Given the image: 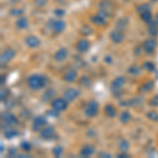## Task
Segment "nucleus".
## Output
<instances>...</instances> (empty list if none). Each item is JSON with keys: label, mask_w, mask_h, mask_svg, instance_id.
<instances>
[{"label": "nucleus", "mask_w": 158, "mask_h": 158, "mask_svg": "<svg viewBox=\"0 0 158 158\" xmlns=\"http://www.w3.org/2000/svg\"><path fill=\"white\" fill-rule=\"evenodd\" d=\"M47 78L42 75H37V74H34V75L30 76L29 79H27V85L30 86L31 90L33 91H37L40 90V89L44 88L45 85H47Z\"/></svg>", "instance_id": "nucleus-1"}, {"label": "nucleus", "mask_w": 158, "mask_h": 158, "mask_svg": "<svg viewBox=\"0 0 158 158\" xmlns=\"http://www.w3.org/2000/svg\"><path fill=\"white\" fill-rule=\"evenodd\" d=\"M1 123L6 128H11L18 123V119L14 114L10 113V112H3L1 114Z\"/></svg>", "instance_id": "nucleus-2"}, {"label": "nucleus", "mask_w": 158, "mask_h": 158, "mask_svg": "<svg viewBox=\"0 0 158 158\" xmlns=\"http://www.w3.org/2000/svg\"><path fill=\"white\" fill-rule=\"evenodd\" d=\"M124 82H126V79L122 76H118L112 81V85H111V90L113 92V94L115 96H120L121 95V89L122 86L124 85Z\"/></svg>", "instance_id": "nucleus-3"}, {"label": "nucleus", "mask_w": 158, "mask_h": 158, "mask_svg": "<svg viewBox=\"0 0 158 158\" xmlns=\"http://www.w3.org/2000/svg\"><path fill=\"white\" fill-rule=\"evenodd\" d=\"M99 13L106 16V18L111 17L113 13V3L110 0H102L99 2Z\"/></svg>", "instance_id": "nucleus-4"}, {"label": "nucleus", "mask_w": 158, "mask_h": 158, "mask_svg": "<svg viewBox=\"0 0 158 158\" xmlns=\"http://www.w3.org/2000/svg\"><path fill=\"white\" fill-rule=\"evenodd\" d=\"M98 113V103L95 100L89 101L85 109V114L86 117H95Z\"/></svg>", "instance_id": "nucleus-5"}, {"label": "nucleus", "mask_w": 158, "mask_h": 158, "mask_svg": "<svg viewBox=\"0 0 158 158\" xmlns=\"http://www.w3.org/2000/svg\"><path fill=\"white\" fill-rule=\"evenodd\" d=\"M51 106H52V109H54V110H56V111H58V112H61V111H64V110H67L68 101L65 100L63 97L55 98V99H53V100H52Z\"/></svg>", "instance_id": "nucleus-6"}, {"label": "nucleus", "mask_w": 158, "mask_h": 158, "mask_svg": "<svg viewBox=\"0 0 158 158\" xmlns=\"http://www.w3.org/2000/svg\"><path fill=\"white\" fill-rule=\"evenodd\" d=\"M40 137L44 140H51L56 137V130L54 127H45L40 131Z\"/></svg>", "instance_id": "nucleus-7"}, {"label": "nucleus", "mask_w": 158, "mask_h": 158, "mask_svg": "<svg viewBox=\"0 0 158 158\" xmlns=\"http://www.w3.org/2000/svg\"><path fill=\"white\" fill-rule=\"evenodd\" d=\"M47 123H48V121H47V118H45V117L38 116L34 119V121H33L32 129L34 130L35 132H40L43 128H45Z\"/></svg>", "instance_id": "nucleus-8"}, {"label": "nucleus", "mask_w": 158, "mask_h": 158, "mask_svg": "<svg viewBox=\"0 0 158 158\" xmlns=\"http://www.w3.org/2000/svg\"><path fill=\"white\" fill-rule=\"evenodd\" d=\"M79 95H80V92H79L77 89L69 88L65 90L64 93H63V98H64L68 102H71V101L75 100Z\"/></svg>", "instance_id": "nucleus-9"}, {"label": "nucleus", "mask_w": 158, "mask_h": 158, "mask_svg": "<svg viewBox=\"0 0 158 158\" xmlns=\"http://www.w3.org/2000/svg\"><path fill=\"white\" fill-rule=\"evenodd\" d=\"M156 47H157V42L154 38H149V39H147L146 41L143 42V44H142V49H143L144 52L148 53V54L154 53V51L156 50Z\"/></svg>", "instance_id": "nucleus-10"}, {"label": "nucleus", "mask_w": 158, "mask_h": 158, "mask_svg": "<svg viewBox=\"0 0 158 158\" xmlns=\"http://www.w3.org/2000/svg\"><path fill=\"white\" fill-rule=\"evenodd\" d=\"M110 38H111V40L114 43H117V44H118V43H121L123 41L124 34H123V32H122V30L115 29L110 33Z\"/></svg>", "instance_id": "nucleus-11"}, {"label": "nucleus", "mask_w": 158, "mask_h": 158, "mask_svg": "<svg viewBox=\"0 0 158 158\" xmlns=\"http://www.w3.org/2000/svg\"><path fill=\"white\" fill-rule=\"evenodd\" d=\"M106 17L103 16L101 13H97V14L93 15V16L91 17V22H93L94 24L98 25V27H103V25L106 24Z\"/></svg>", "instance_id": "nucleus-12"}, {"label": "nucleus", "mask_w": 158, "mask_h": 158, "mask_svg": "<svg viewBox=\"0 0 158 158\" xmlns=\"http://www.w3.org/2000/svg\"><path fill=\"white\" fill-rule=\"evenodd\" d=\"M15 51L13 49H6L4 51L3 53L1 54V57H0V61H1V64H6V62H9V61H11L13 58L15 57Z\"/></svg>", "instance_id": "nucleus-13"}, {"label": "nucleus", "mask_w": 158, "mask_h": 158, "mask_svg": "<svg viewBox=\"0 0 158 158\" xmlns=\"http://www.w3.org/2000/svg\"><path fill=\"white\" fill-rule=\"evenodd\" d=\"M25 44L27 45L31 49H35V48H38L40 45V39L35 35H30L24 39Z\"/></svg>", "instance_id": "nucleus-14"}, {"label": "nucleus", "mask_w": 158, "mask_h": 158, "mask_svg": "<svg viewBox=\"0 0 158 158\" xmlns=\"http://www.w3.org/2000/svg\"><path fill=\"white\" fill-rule=\"evenodd\" d=\"M95 152V147L92 144H85L80 150V156L81 157H90Z\"/></svg>", "instance_id": "nucleus-15"}, {"label": "nucleus", "mask_w": 158, "mask_h": 158, "mask_svg": "<svg viewBox=\"0 0 158 158\" xmlns=\"http://www.w3.org/2000/svg\"><path fill=\"white\" fill-rule=\"evenodd\" d=\"M68 57V50L65 48H60L59 50L56 51V53L54 54V59L57 62H61V61L65 60Z\"/></svg>", "instance_id": "nucleus-16"}, {"label": "nucleus", "mask_w": 158, "mask_h": 158, "mask_svg": "<svg viewBox=\"0 0 158 158\" xmlns=\"http://www.w3.org/2000/svg\"><path fill=\"white\" fill-rule=\"evenodd\" d=\"M65 29V22L63 20H56L55 22H53L52 24V30L55 34H60L62 33Z\"/></svg>", "instance_id": "nucleus-17"}, {"label": "nucleus", "mask_w": 158, "mask_h": 158, "mask_svg": "<svg viewBox=\"0 0 158 158\" xmlns=\"http://www.w3.org/2000/svg\"><path fill=\"white\" fill-rule=\"evenodd\" d=\"M90 42L86 39H80L76 44V49L79 53H85L86 51L90 49Z\"/></svg>", "instance_id": "nucleus-18"}, {"label": "nucleus", "mask_w": 158, "mask_h": 158, "mask_svg": "<svg viewBox=\"0 0 158 158\" xmlns=\"http://www.w3.org/2000/svg\"><path fill=\"white\" fill-rule=\"evenodd\" d=\"M76 78H77V72H76L75 70L68 71V72L64 74V76H63V79H64V80L69 83L74 82V81L76 80Z\"/></svg>", "instance_id": "nucleus-19"}, {"label": "nucleus", "mask_w": 158, "mask_h": 158, "mask_svg": "<svg viewBox=\"0 0 158 158\" xmlns=\"http://www.w3.org/2000/svg\"><path fill=\"white\" fill-rule=\"evenodd\" d=\"M143 102V98L140 97V96H136V97L132 98L131 100H129L128 104L130 106H133V108H138V106H141Z\"/></svg>", "instance_id": "nucleus-20"}, {"label": "nucleus", "mask_w": 158, "mask_h": 158, "mask_svg": "<svg viewBox=\"0 0 158 158\" xmlns=\"http://www.w3.org/2000/svg\"><path fill=\"white\" fill-rule=\"evenodd\" d=\"M103 111H104L106 116L110 117V118H113V117H115L116 114H117L116 109L114 108V106H112V104H106V106H104Z\"/></svg>", "instance_id": "nucleus-21"}, {"label": "nucleus", "mask_w": 158, "mask_h": 158, "mask_svg": "<svg viewBox=\"0 0 158 158\" xmlns=\"http://www.w3.org/2000/svg\"><path fill=\"white\" fill-rule=\"evenodd\" d=\"M148 33L151 35L152 37H156L158 35V25L155 21H151L150 23H148Z\"/></svg>", "instance_id": "nucleus-22"}, {"label": "nucleus", "mask_w": 158, "mask_h": 158, "mask_svg": "<svg viewBox=\"0 0 158 158\" xmlns=\"http://www.w3.org/2000/svg\"><path fill=\"white\" fill-rule=\"evenodd\" d=\"M3 136L7 139H12V138H14V137L18 136V131L12 128H6L3 131Z\"/></svg>", "instance_id": "nucleus-23"}, {"label": "nucleus", "mask_w": 158, "mask_h": 158, "mask_svg": "<svg viewBox=\"0 0 158 158\" xmlns=\"http://www.w3.org/2000/svg\"><path fill=\"white\" fill-rule=\"evenodd\" d=\"M16 27H18L19 30H24L29 27V20H27L25 17H20L19 19H17L16 21Z\"/></svg>", "instance_id": "nucleus-24"}, {"label": "nucleus", "mask_w": 158, "mask_h": 158, "mask_svg": "<svg viewBox=\"0 0 158 158\" xmlns=\"http://www.w3.org/2000/svg\"><path fill=\"white\" fill-rule=\"evenodd\" d=\"M153 86H154V82H153V80H149V81L144 82L143 85L140 86L139 91L141 92V93H147V92H149V91L152 90Z\"/></svg>", "instance_id": "nucleus-25"}, {"label": "nucleus", "mask_w": 158, "mask_h": 158, "mask_svg": "<svg viewBox=\"0 0 158 158\" xmlns=\"http://www.w3.org/2000/svg\"><path fill=\"white\" fill-rule=\"evenodd\" d=\"M140 18H141V20L143 22H146V23H150L151 21H153V16H152L151 11L141 13V14H140Z\"/></svg>", "instance_id": "nucleus-26"}, {"label": "nucleus", "mask_w": 158, "mask_h": 158, "mask_svg": "<svg viewBox=\"0 0 158 158\" xmlns=\"http://www.w3.org/2000/svg\"><path fill=\"white\" fill-rule=\"evenodd\" d=\"M128 72L130 75H134V76L140 75V73H141V68L137 64H132L131 67L128 69Z\"/></svg>", "instance_id": "nucleus-27"}, {"label": "nucleus", "mask_w": 158, "mask_h": 158, "mask_svg": "<svg viewBox=\"0 0 158 158\" xmlns=\"http://www.w3.org/2000/svg\"><path fill=\"white\" fill-rule=\"evenodd\" d=\"M128 24H129V19L128 18H120L117 21V23H116V27L117 29H119V30H122L123 31L124 29H126L127 27H128Z\"/></svg>", "instance_id": "nucleus-28"}, {"label": "nucleus", "mask_w": 158, "mask_h": 158, "mask_svg": "<svg viewBox=\"0 0 158 158\" xmlns=\"http://www.w3.org/2000/svg\"><path fill=\"white\" fill-rule=\"evenodd\" d=\"M118 148L121 152H127L130 149V142L126 139H122L118 144Z\"/></svg>", "instance_id": "nucleus-29"}, {"label": "nucleus", "mask_w": 158, "mask_h": 158, "mask_svg": "<svg viewBox=\"0 0 158 158\" xmlns=\"http://www.w3.org/2000/svg\"><path fill=\"white\" fill-rule=\"evenodd\" d=\"M119 119H120V121L122 123H128V122L131 120V114L129 113V112H122L120 117H119Z\"/></svg>", "instance_id": "nucleus-30"}, {"label": "nucleus", "mask_w": 158, "mask_h": 158, "mask_svg": "<svg viewBox=\"0 0 158 158\" xmlns=\"http://www.w3.org/2000/svg\"><path fill=\"white\" fill-rule=\"evenodd\" d=\"M148 11H151V6H150L149 3H142L137 7V12H138L139 14H141V13H143V12H148Z\"/></svg>", "instance_id": "nucleus-31"}, {"label": "nucleus", "mask_w": 158, "mask_h": 158, "mask_svg": "<svg viewBox=\"0 0 158 158\" xmlns=\"http://www.w3.org/2000/svg\"><path fill=\"white\" fill-rule=\"evenodd\" d=\"M147 117L149 119H151L152 121H158V113L155 111H150L147 113Z\"/></svg>", "instance_id": "nucleus-32"}, {"label": "nucleus", "mask_w": 158, "mask_h": 158, "mask_svg": "<svg viewBox=\"0 0 158 158\" xmlns=\"http://www.w3.org/2000/svg\"><path fill=\"white\" fill-rule=\"evenodd\" d=\"M20 147H21V150H22V151H24V152H30L31 150H32V144H31L29 141H23V142H21Z\"/></svg>", "instance_id": "nucleus-33"}, {"label": "nucleus", "mask_w": 158, "mask_h": 158, "mask_svg": "<svg viewBox=\"0 0 158 158\" xmlns=\"http://www.w3.org/2000/svg\"><path fill=\"white\" fill-rule=\"evenodd\" d=\"M53 154L55 155V157H60L63 154V148L60 146H57L53 149Z\"/></svg>", "instance_id": "nucleus-34"}, {"label": "nucleus", "mask_w": 158, "mask_h": 158, "mask_svg": "<svg viewBox=\"0 0 158 158\" xmlns=\"http://www.w3.org/2000/svg\"><path fill=\"white\" fill-rule=\"evenodd\" d=\"M54 96H55L54 91H53L52 89H50V90H47V92L44 93L43 98H44V100H49V99H51V98H54Z\"/></svg>", "instance_id": "nucleus-35"}, {"label": "nucleus", "mask_w": 158, "mask_h": 158, "mask_svg": "<svg viewBox=\"0 0 158 158\" xmlns=\"http://www.w3.org/2000/svg\"><path fill=\"white\" fill-rule=\"evenodd\" d=\"M143 67H144V69H146L147 71L152 72V71L155 69V64L153 62H151V61H147V62L143 63Z\"/></svg>", "instance_id": "nucleus-36"}, {"label": "nucleus", "mask_w": 158, "mask_h": 158, "mask_svg": "<svg viewBox=\"0 0 158 158\" xmlns=\"http://www.w3.org/2000/svg\"><path fill=\"white\" fill-rule=\"evenodd\" d=\"M11 15L12 16H21L22 14H23V11H22L21 9H13L11 10Z\"/></svg>", "instance_id": "nucleus-37"}, {"label": "nucleus", "mask_w": 158, "mask_h": 158, "mask_svg": "<svg viewBox=\"0 0 158 158\" xmlns=\"http://www.w3.org/2000/svg\"><path fill=\"white\" fill-rule=\"evenodd\" d=\"M150 106H153V108H155V106H158V95L154 96L153 98H151V100L149 101Z\"/></svg>", "instance_id": "nucleus-38"}, {"label": "nucleus", "mask_w": 158, "mask_h": 158, "mask_svg": "<svg viewBox=\"0 0 158 158\" xmlns=\"http://www.w3.org/2000/svg\"><path fill=\"white\" fill-rule=\"evenodd\" d=\"M7 94H9V91L7 90H4V89H2L1 92H0V98H1V100H6L7 98Z\"/></svg>", "instance_id": "nucleus-39"}, {"label": "nucleus", "mask_w": 158, "mask_h": 158, "mask_svg": "<svg viewBox=\"0 0 158 158\" xmlns=\"http://www.w3.org/2000/svg\"><path fill=\"white\" fill-rule=\"evenodd\" d=\"M64 11H63L62 9H56L54 10V14L56 15V16H58V17H62L63 15H64Z\"/></svg>", "instance_id": "nucleus-40"}, {"label": "nucleus", "mask_w": 158, "mask_h": 158, "mask_svg": "<svg viewBox=\"0 0 158 158\" xmlns=\"http://www.w3.org/2000/svg\"><path fill=\"white\" fill-rule=\"evenodd\" d=\"M80 83L85 86H88L89 85H90V79H89L88 77H82L80 79Z\"/></svg>", "instance_id": "nucleus-41"}, {"label": "nucleus", "mask_w": 158, "mask_h": 158, "mask_svg": "<svg viewBox=\"0 0 158 158\" xmlns=\"http://www.w3.org/2000/svg\"><path fill=\"white\" fill-rule=\"evenodd\" d=\"M35 3L37 6H44L47 4V0H35Z\"/></svg>", "instance_id": "nucleus-42"}, {"label": "nucleus", "mask_w": 158, "mask_h": 158, "mask_svg": "<svg viewBox=\"0 0 158 158\" xmlns=\"http://www.w3.org/2000/svg\"><path fill=\"white\" fill-rule=\"evenodd\" d=\"M99 157H112V155L106 152H101V153H99Z\"/></svg>", "instance_id": "nucleus-43"}, {"label": "nucleus", "mask_w": 158, "mask_h": 158, "mask_svg": "<svg viewBox=\"0 0 158 158\" xmlns=\"http://www.w3.org/2000/svg\"><path fill=\"white\" fill-rule=\"evenodd\" d=\"M117 157H120V158H127V157H129V155L127 154V152H121L120 154L117 155Z\"/></svg>", "instance_id": "nucleus-44"}, {"label": "nucleus", "mask_w": 158, "mask_h": 158, "mask_svg": "<svg viewBox=\"0 0 158 158\" xmlns=\"http://www.w3.org/2000/svg\"><path fill=\"white\" fill-rule=\"evenodd\" d=\"M12 155H17V152H16V150H14V149H12V150H10V152H9V156H12Z\"/></svg>", "instance_id": "nucleus-45"}, {"label": "nucleus", "mask_w": 158, "mask_h": 158, "mask_svg": "<svg viewBox=\"0 0 158 158\" xmlns=\"http://www.w3.org/2000/svg\"><path fill=\"white\" fill-rule=\"evenodd\" d=\"M104 61H106V62H109V63H111V61H112V58H111V56L108 55L106 58H104Z\"/></svg>", "instance_id": "nucleus-46"}, {"label": "nucleus", "mask_w": 158, "mask_h": 158, "mask_svg": "<svg viewBox=\"0 0 158 158\" xmlns=\"http://www.w3.org/2000/svg\"><path fill=\"white\" fill-rule=\"evenodd\" d=\"M0 83H1V85H3L4 83H6V77H4L3 75L1 76V81H0Z\"/></svg>", "instance_id": "nucleus-47"}, {"label": "nucleus", "mask_w": 158, "mask_h": 158, "mask_svg": "<svg viewBox=\"0 0 158 158\" xmlns=\"http://www.w3.org/2000/svg\"><path fill=\"white\" fill-rule=\"evenodd\" d=\"M155 22H156V24L158 25V14L156 15V18H155Z\"/></svg>", "instance_id": "nucleus-48"}, {"label": "nucleus", "mask_w": 158, "mask_h": 158, "mask_svg": "<svg viewBox=\"0 0 158 158\" xmlns=\"http://www.w3.org/2000/svg\"><path fill=\"white\" fill-rule=\"evenodd\" d=\"M122 1H129V0H122Z\"/></svg>", "instance_id": "nucleus-49"}]
</instances>
